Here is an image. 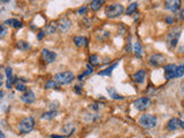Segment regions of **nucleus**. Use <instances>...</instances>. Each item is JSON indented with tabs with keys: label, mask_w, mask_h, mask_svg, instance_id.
<instances>
[{
	"label": "nucleus",
	"mask_w": 184,
	"mask_h": 138,
	"mask_svg": "<svg viewBox=\"0 0 184 138\" xmlns=\"http://www.w3.org/2000/svg\"><path fill=\"white\" fill-rule=\"evenodd\" d=\"M181 32H182V29L179 27H174L170 30L168 31L167 34V38H166V43H167V46L170 50H174L177 43H179V39L181 37Z\"/></svg>",
	"instance_id": "1"
},
{
	"label": "nucleus",
	"mask_w": 184,
	"mask_h": 138,
	"mask_svg": "<svg viewBox=\"0 0 184 138\" xmlns=\"http://www.w3.org/2000/svg\"><path fill=\"white\" fill-rule=\"evenodd\" d=\"M123 12H124V7H123V5L119 4V2L107 5L105 8V14L108 19H115V17H119L120 15L123 14Z\"/></svg>",
	"instance_id": "2"
},
{
	"label": "nucleus",
	"mask_w": 184,
	"mask_h": 138,
	"mask_svg": "<svg viewBox=\"0 0 184 138\" xmlns=\"http://www.w3.org/2000/svg\"><path fill=\"white\" fill-rule=\"evenodd\" d=\"M35 128V120L31 116L23 118L19 122V131L21 133H30L32 129Z\"/></svg>",
	"instance_id": "3"
},
{
	"label": "nucleus",
	"mask_w": 184,
	"mask_h": 138,
	"mask_svg": "<svg viewBox=\"0 0 184 138\" xmlns=\"http://www.w3.org/2000/svg\"><path fill=\"white\" fill-rule=\"evenodd\" d=\"M139 123L144 128L151 129L157 126L158 119H157V116L152 115V114H143L142 116L139 118Z\"/></svg>",
	"instance_id": "4"
},
{
	"label": "nucleus",
	"mask_w": 184,
	"mask_h": 138,
	"mask_svg": "<svg viewBox=\"0 0 184 138\" xmlns=\"http://www.w3.org/2000/svg\"><path fill=\"white\" fill-rule=\"evenodd\" d=\"M54 81L59 84H69L74 81V74L71 72H61V73H58L55 76H54Z\"/></svg>",
	"instance_id": "5"
},
{
	"label": "nucleus",
	"mask_w": 184,
	"mask_h": 138,
	"mask_svg": "<svg viewBox=\"0 0 184 138\" xmlns=\"http://www.w3.org/2000/svg\"><path fill=\"white\" fill-rule=\"evenodd\" d=\"M166 60L167 59H166V56L163 55V54H161V53H154V54H152V55L150 56L148 62L153 67H160L166 62Z\"/></svg>",
	"instance_id": "6"
},
{
	"label": "nucleus",
	"mask_w": 184,
	"mask_h": 138,
	"mask_svg": "<svg viewBox=\"0 0 184 138\" xmlns=\"http://www.w3.org/2000/svg\"><path fill=\"white\" fill-rule=\"evenodd\" d=\"M150 105H151V99L148 97H142L135 100V102H134V106L138 111H145L150 107Z\"/></svg>",
	"instance_id": "7"
},
{
	"label": "nucleus",
	"mask_w": 184,
	"mask_h": 138,
	"mask_svg": "<svg viewBox=\"0 0 184 138\" xmlns=\"http://www.w3.org/2000/svg\"><path fill=\"white\" fill-rule=\"evenodd\" d=\"M57 27H58L60 32H66L71 27V21L69 20L68 17H62L57 22Z\"/></svg>",
	"instance_id": "8"
},
{
	"label": "nucleus",
	"mask_w": 184,
	"mask_h": 138,
	"mask_svg": "<svg viewBox=\"0 0 184 138\" xmlns=\"http://www.w3.org/2000/svg\"><path fill=\"white\" fill-rule=\"evenodd\" d=\"M42 58H43V60L46 62V63H52V62L55 61V59H57V54H55L54 52L47 50V48H44V50L42 51Z\"/></svg>",
	"instance_id": "9"
},
{
	"label": "nucleus",
	"mask_w": 184,
	"mask_h": 138,
	"mask_svg": "<svg viewBox=\"0 0 184 138\" xmlns=\"http://www.w3.org/2000/svg\"><path fill=\"white\" fill-rule=\"evenodd\" d=\"M175 69H176V66L175 65H167V66L163 68V70H165V78L166 80H173L175 78Z\"/></svg>",
	"instance_id": "10"
},
{
	"label": "nucleus",
	"mask_w": 184,
	"mask_h": 138,
	"mask_svg": "<svg viewBox=\"0 0 184 138\" xmlns=\"http://www.w3.org/2000/svg\"><path fill=\"white\" fill-rule=\"evenodd\" d=\"M181 1L179 0H168L165 2V7L170 12H176L181 7Z\"/></svg>",
	"instance_id": "11"
},
{
	"label": "nucleus",
	"mask_w": 184,
	"mask_h": 138,
	"mask_svg": "<svg viewBox=\"0 0 184 138\" xmlns=\"http://www.w3.org/2000/svg\"><path fill=\"white\" fill-rule=\"evenodd\" d=\"M132 78H134V81L136 83H138V84H142V83H144V81H145V78H146V73H145V70H138L137 73H135L134 75H132Z\"/></svg>",
	"instance_id": "12"
},
{
	"label": "nucleus",
	"mask_w": 184,
	"mask_h": 138,
	"mask_svg": "<svg viewBox=\"0 0 184 138\" xmlns=\"http://www.w3.org/2000/svg\"><path fill=\"white\" fill-rule=\"evenodd\" d=\"M179 119L177 118H173L170 119L168 121V123H167V129H168L169 131H175L176 129L179 128Z\"/></svg>",
	"instance_id": "13"
},
{
	"label": "nucleus",
	"mask_w": 184,
	"mask_h": 138,
	"mask_svg": "<svg viewBox=\"0 0 184 138\" xmlns=\"http://www.w3.org/2000/svg\"><path fill=\"white\" fill-rule=\"evenodd\" d=\"M35 99H36V97H35V93L32 91H26L24 94H22L21 97V100L22 101H24L26 104H32V102L35 101Z\"/></svg>",
	"instance_id": "14"
},
{
	"label": "nucleus",
	"mask_w": 184,
	"mask_h": 138,
	"mask_svg": "<svg viewBox=\"0 0 184 138\" xmlns=\"http://www.w3.org/2000/svg\"><path fill=\"white\" fill-rule=\"evenodd\" d=\"M6 75H7V83H6V85H7V89H11V87H13V84H14L13 69H12L11 67H7V68H6Z\"/></svg>",
	"instance_id": "15"
},
{
	"label": "nucleus",
	"mask_w": 184,
	"mask_h": 138,
	"mask_svg": "<svg viewBox=\"0 0 184 138\" xmlns=\"http://www.w3.org/2000/svg\"><path fill=\"white\" fill-rule=\"evenodd\" d=\"M74 43H75V45L77 47H82L84 45H88V38L82 36H76L74 37Z\"/></svg>",
	"instance_id": "16"
},
{
	"label": "nucleus",
	"mask_w": 184,
	"mask_h": 138,
	"mask_svg": "<svg viewBox=\"0 0 184 138\" xmlns=\"http://www.w3.org/2000/svg\"><path fill=\"white\" fill-rule=\"evenodd\" d=\"M134 51H135V54H136L137 58H142L143 53H144V50H143V46L139 41H136L134 44Z\"/></svg>",
	"instance_id": "17"
},
{
	"label": "nucleus",
	"mask_w": 184,
	"mask_h": 138,
	"mask_svg": "<svg viewBox=\"0 0 184 138\" xmlns=\"http://www.w3.org/2000/svg\"><path fill=\"white\" fill-rule=\"evenodd\" d=\"M7 26H11L13 28H21L22 27V22L17 19H9V20H6L5 22Z\"/></svg>",
	"instance_id": "18"
},
{
	"label": "nucleus",
	"mask_w": 184,
	"mask_h": 138,
	"mask_svg": "<svg viewBox=\"0 0 184 138\" xmlns=\"http://www.w3.org/2000/svg\"><path fill=\"white\" fill-rule=\"evenodd\" d=\"M117 66V62H115V63H113L110 67H108V68H106L105 70H101V72L98 73V75H100V76H105V75H107V76H110L112 75V72H113V69L115 68V67Z\"/></svg>",
	"instance_id": "19"
},
{
	"label": "nucleus",
	"mask_w": 184,
	"mask_h": 138,
	"mask_svg": "<svg viewBox=\"0 0 184 138\" xmlns=\"http://www.w3.org/2000/svg\"><path fill=\"white\" fill-rule=\"evenodd\" d=\"M107 92L110 94V97L113 98V99H115V100H122V99H123V97L120 96V94L115 91L114 87H107Z\"/></svg>",
	"instance_id": "20"
},
{
	"label": "nucleus",
	"mask_w": 184,
	"mask_h": 138,
	"mask_svg": "<svg viewBox=\"0 0 184 138\" xmlns=\"http://www.w3.org/2000/svg\"><path fill=\"white\" fill-rule=\"evenodd\" d=\"M58 29V27H57V23L55 22H52V23H50L48 26H46V28H45V34H47V35H51V34H54L55 32V30Z\"/></svg>",
	"instance_id": "21"
},
{
	"label": "nucleus",
	"mask_w": 184,
	"mask_h": 138,
	"mask_svg": "<svg viewBox=\"0 0 184 138\" xmlns=\"http://www.w3.org/2000/svg\"><path fill=\"white\" fill-rule=\"evenodd\" d=\"M182 76H184V63L176 66V69H175V78H179Z\"/></svg>",
	"instance_id": "22"
},
{
	"label": "nucleus",
	"mask_w": 184,
	"mask_h": 138,
	"mask_svg": "<svg viewBox=\"0 0 184 138\" xmlns=\"http://www.w3.org/2000/svg\"><path fill=\"white\" fill-rule=\"evenodd\" d=\"M137 8H138V4H137V2H132V4H130V5L128 6V8H127V10H126L127 15H132V14L137 10Z\"/></svg>",
	"instance_id": "23"
},
{
	"label": "nucleus",
	"mask_w": 184,
	"mask_h": 138,
	"mask_svg": "<svg viewBox=\"0 0 184 138\" xmlns=\"http://www.w3.org/2000/svg\"><path fill=\"white\" fill-rule=\"evenodd\" d=\"M57 116V111H48V112L44 113L42 115V119H44V120H52V119H54Z\"/></svg>",
	"instance_id": "24"
},
{
	"label": "nucleus",
	"mask_w": 184,
	"mask_h": 138,
	"mask_svg": "<svg viewBox=\"0 0 184 138\" xmlns=\"http://www.w3.org/2000/svg\"><path fill=\"white\" fill-rule=\"evenodd\" d=\"M102 5H104V1H101V0H93V1L90 4V7L93 10H98L101 8Z\"/></svg>",
	"instance_id": "25"
},
{
	"label": "nucleus",
	"mask_w": 184,
	"mask_h": 138,
	"mask_svg": "<svg viewBox=\"0 0 184 138\" xmlns=\"http://www.w3.org/2000/svg\"><path fill=\"white\" fill-rule=\"evenodd\" d=\"M62 131L64 133H67V135H71V133L75 131V126H74L73 123H68V124H66V126L63 127Z\"/></svg>",
	"instance_id": "26"
},
{
	"label": "nucleus",
	"mask_w": 184,
	"mask_h": 138,
	"mask_svg": "<svg viewBox=\"0 0 184 138\" xmlns=\"http://www.w3.org/2000/svg\"><path fill=\"white\" fill-rule=\"evenodd\" d=\"M16 47H17L19 50H21V51H26L28 48H30V45L24 41H19L16 43Z\"/></svg>",
	"instance_id": "27"
},
{
	"label": "nucleus",
	"mask_w": 184,
	"mask_h": 138,
	"mask_svg": "<svg viewBox=\"0 0 184 138\" xmlns=\"http://www.w3.org/2000/svg\"><path fill=\"white\" fill-rule=\"evenodd\" d=\"M89 60H90V65H92V67L99 65V58H98V55H95V54L90 56Z\"/></svg>",
	"instance_id": "28"
},
{
	"label": "nucleus",
	"mask_w": 184,
	"mask_h": 138,
	"mask_svg": "<svg viewBox=\"0 0 184 138\" xmlns=\"http://www.w3.org/2000/svg\"><path fill=\"white\" fill-rule=\"evenodd\" d=\"M7 32H8L7 27H6L5 24H1V23H0V39H2V38L7 35Z\"/></svg>",
	"instance_id": "29"
},
{
	"label": "nucleus",
	"mask_w": 184,
	"mask_h": 138,
	"mask_svg": "<svg viewBox=\"0 0 184 138\" xmlns=\"http://www.w3.org/2000/svg\"><path fill=\"white\" fill-rule=\"evenodd\" d=\"M54 87H59V84L53 80H50L46 84H45V89H54Z\"/></svg>",
	"instance_id": "30"
},
{
	"label": "nucleus",
	"mask_w": 184,
	"mask_h": 138,
	"mask_svg": "<svg viewBox=\"0 0 184 138\" xmlns=\"http://www.w3.org/2000/svg\"><path fill=\"white\" fill-rule=\"evenodd\" d=\"M16 90L17 91H26V84L24 83H20V82H16Z\"/></svg>",
	"instance_id": "31"
},
{
	"label": "nucleus",
	"mask_w": 184,
	"mask_h": 138,
	"mask_svg": "<svg viewBox=\"0 0 184 138\" xmlns=\"http://www.w3.org/2000/svg\"><path fill=\"white\" fill-rule=\"evenodd\" d=\"M85 12H86V6H83V7L78 8V10H77V14H79V15H83Z\"/></svg>",
	"instance_id": "32"
},
{
	"label": "nucleus",
	"mask_w": 184,
	"mask_h": 138,
	"mask_svg": "<svg viewBox=\"0 0 184 138\" xmlns=\"http://www.w3.org/2000/svg\"><path fill=\"white\" fill-rule=\"evenodd\" d=\"M126 52H131V41H130V38L128 39V43H127Z\"/></svg>",
	"instance_id": "33"
},
{
	"label": "nucleus",
	"mask_w": 184,
	"mask_h": 138,
	"mask_svg": "<svg viewBox=\"0 0 184 138\" xmlns=\"http://www.w3.org/2000/svg\"><path fill=\"white\" fill-rule=\"evenodd\" d=\"M179 21H183L184 20V8L179 13Z\"/></svg>",
	"instance_id": "34"
},
{
	"label": "nucleus",
	"mask_w": 184,
	"mask_h": 138,
	"mask_svg": "<svg viewBox=\"0 0 184 138\" xmlns=\"http://www.w3.org/2000/svg\"><path fill=\"white\" fill-rule=\"evenodd\" d=\"M166 21H167V23H169V24H173L174 23V19L172 16H167V17H166Z\"/></svg>",
	"instance_id": "35"
},
{
	"label": "nucleus",
	"mask_w": 184,
	"mask_h": 138,
	"mask_svg": "<svg viewBox=\"0 0 184 138\" xmlns=\"http://www.w3.org/2000/svg\"><path fill=\"white\" fill-rule=\"evenodd\" d=\"M44 35H45V32H44V31H40V32L38 34V36H37V39H42L43 37H44Z\"/></svg>",
	"instance_id": "36"
},
{
	"label": "nucleus",
	"mask_w": 184,
	"mask_h": 138,
	"mask_svg": "<svg viewBox=\"0 0 184 138\" xmlns=\"http://www.w3.org/2000/svg\"><path fill=\"white\" fill-rule=\"evenodd\" d=\"M179 127L182 129H184V120H181V121H179Z\"/></svg>",
	"instance_id": "37"
},
{
	"label": "nucleus",
	"mask_w": 184,
	"mask_h": 138,
	"mask_svg": "<svg viewBox=\"0 0 184 138\" xmlns=\"http://www.w3.org/2000/svg\"><path fill=\"white\" fill-rule=\"evenodd\" d=\"M75 91L77 92V93L81 92V90H79V85H76V87H75Z\"/></svg>",
	"instance_id": "38"
},
{
	"label": "nucleus",
	"mask_w": 184,
	"mask_h": 138,
	"mask_svg": "<svg viewBox=\"0 0 184 138\" xmlns=\"http://www.w3.org/2000/svg\"><path fill=\"white\" fill-rule=\"evenodd\" d=\"M181 93H182V94H184V83L181 85Z\"/></svg>",
	"instance_id": "39"
},
{
	"label": "nucleus",
	"mask_w": 184,
	"mask_h": 138,
	"mask_svg": "<svg viewBox=\"0 0 184 138\" xmlns=\"http://www.w3.org/2000/svg\"><path fill=\"white\" fill-rule=\"evenodd\" d=\"M0 138H5V135L2 133V131H1V130H0Z\"/></svg>",
	"instance_id": "40"
},
{
	"label": "nucleus",
	"mask_w": 184,
	"mask_h": 138,
	"mask_svg": "<svg viewBox=\"0 0 184 138\" xmlns=\"http://www.w3.org/2000/svg\"><path fill=\"white\" fill-rule=\"evenodd\" d=\"M1 84H2V76L0 75V87H1Z\"/></svg>",
	"instance_id": "41"
},
{
	"label": "nucleus",
	"mask_w": 184,
	"mask_h": 138,
	"mask_svg": "<svg viewBox=\"0 0 184 138\" xmlns=\"http://www.w3.org/2000/svg\"><path fill=\"white\" fill-rule=\"evenodd\" d=\"M2 96H4V92L0 91V98H2Z\"/></svg>",
	"instance_id": "42"
},
{
	"label": "nucleus",
	"mask_w": 184,
	"mask_h": 138,
	"mask_svg": "<svg viewBox=\"0 0 184 138\" xmlns=\"http://www.w3.org/2000/svg\"><path fill=\"white\" fill-rule=\"evenodd\" d=\"M148 138H150V137H148Z\"/></svg>",
	"instance_id": "43"
}]
</instances>
